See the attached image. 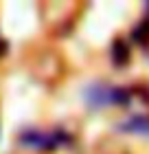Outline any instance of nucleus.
<instances>
[{
	"instance_id": "1",
	"label": "nucleus",
	"mask_w": 149,
	"mask_h": 154,
	"mask_svg": "<svg viewBox=\"0 0 149 154\" xmlns=\"http://www.w3.org/2000/svg\"><path fill=\"white\" fill-rule=\"evenodd\" d=\"M22 143L31 145V148L44 150V148H53V145L57 143V139H53L51 134H37V132H29V134L22 137Z\"/></svg>"
},
{
	"instance_id": "2",
	"label": "nucleus",
	"mask_w": 149,
	"mask_h": 154,
	"mask_svg": "<svg viewBox=\"0 0 149 154\" xmlns=\"http://www.w3.org/2000/svg\"><path fill=\"white\" fill-rule=\"evenodd\" d=\"M114 60L118 62V64H123V62L127 60V51H125V46L121 44V42H116V46H114Z\"/></svg>"
}]
</instances>
